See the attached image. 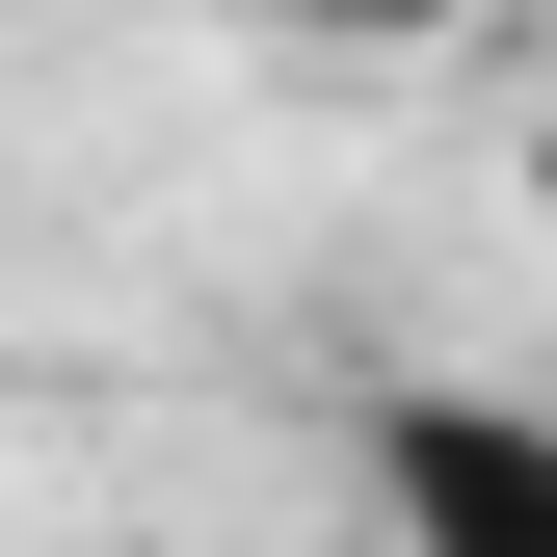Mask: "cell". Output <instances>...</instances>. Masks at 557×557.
Returning a JSON list of instances; mask_svg holds the SVG:
<instances>
[{"mask_svg": "<svg viewBox=\"0 0 557 557\" xmlns=\"http://www.w3.org/2000/svg\"><path fill=\"white\" fill-rule=\"evenodd\" d=\"M372 531L398 557H557V398H478V372L372 398Z\"/></svg>", "mask_w": 557, "mask_h": 557, "instance_id": "6da1fadb", "label": "cell"}, {"mask_svg": "<svg viewBox=\"0 0 557 557\" xmlns=\"http://www.w3.org/2000/svg\"><path fill=\"white\" fill-rule=\"evenodd\" d=\"M213 27H265V53H451L478 0H213Z\"/></svg>", "mask_w": 557, "mask_h": 557, "instance_id": "7a4b0ae2", "label": "cell"}, {"mask_svg": "<svg viewBox=\"0 0 557 557\" xmlns=\"http://www.w3.org/2000/svg\"><path fill=\"white\" fill-rule=\"evenodd\" d=\"M531 213H557V107H531Z\"/></svg>", "mask_w": 557, "mask_h": 557, "instance_id": "3957f363", "label": "cell"}]
</instances>
